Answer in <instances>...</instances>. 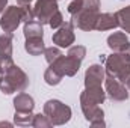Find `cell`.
Listing matches in <instances>:
<instances>
[{"instance_id": "cell-1", "label": "cell", "mask_w": 130, "mask_h": 128, "mask_svg": "<svg viewBox=\"0 0 130 128\" xmlns=\"http://www.w3.org/2000/svg\"><path fill=\"white\" fill-rule=\"evenodd\" d=\"M33 20H35V14H33V6H30V3L29 5H14V6H8L5 12L2 14L0 27L6 33H12L17 30L21 21L27 23Z\"/></svg>"}, {"instance_id": "cell-2", "label": "cell", "mask_w": 130, "mask_h": 128, "mask_svg": "<svg viewBox=\"0 0 130 128\" xmlns=\"http://www.w3.org/2000/svg\"><path fill=\"white\" fill-rule=\"evenodd\" d=\"M98 15H100V0H83L82 8L71 15V24L83 32L95 30Z\"/></svg>"}, {"instance_id": "cell-3", "label": "cell", "mask_w": 130, "mask_h": 128, "mask_svg": "<svg viewBox=\"0 0 130 128\" xmlns=\"http://www.w3.org/2000/svg\"><path fill=\"white\" fill-rule=\"evenodd\" d=\"M29 86L27 74L17 65H14L8 72L0 75V91L6 95L14 92H23Z\"/></svg>"}, {"instance_id": "cell-4", "label": "cell", "mask_w": 130, "mask_h": 128, "mask_svg": "<svg viewBox=\"0 0 130 128\" xmlns=\"http://www.w3.org/2000/svg\"><path fill=\"white\" fill-rule=\"evenodd\" d=\"M104 69L106 72L112 74L113 77H117L120 81L126 84L130 80V50L123 53L113 51L110 56H107Z\"/></svg>"}, {"instance_id": "cell-5", "label": "cell", "mask_w": 130, "mask_h": 128, "mask_svg": "<svg viewBox=\"0 0 130 128\" xmlns=\"http://www.w3.org/2000/svg\"><path fill=\"white\" fill-rule=\"evenodd\" d=\"M44 113L53 125H64L71 119V109L59 99H48L44 104Z\"/></svg>"}, {"instance_id": "cell-6", "label": "cell", "mask_w": 130, "mask_h": 128, "mask_svg": "<svg viewBox=\"0 0 130 128\" xmlns=\"http://www.w3.org/2000/svg\"><path fill=\"white\" fill-rule=\"evenodd\" d=\"M104 86H106V94L109 95L112 101H126L129 98V92H127V88L124 86V83L120 81L117 77H113L109 72H106Z\"/></svg>"}, {"instance_id": "cell-7", "label": "cell", "mask_w": 130, "mask_h": 128, "mask_svg": "<svg viewBox=\"0 0 130 128\" xmlns=\"http://www.w3.org/2000/svg\"><path fill=\"white\" fill-rule=\"evenodd\" d=\"M58 11V0H36L33 6L35 20L41 24H48L50 17Z\"/></svg>"}, {"instance_id": "cell-8", "label": "cell", "mask_w": 130, "mask_h": 128, "mask_svg": "<svg viewBox=\"0 0 130 128\" xmlns=\"http://www.w3.org/2000/svg\"><path fill=\"white\" fill-rule=\"evenodd\" d=\"M80 63H82V60H77V59H74V57H71V56H64V54H61L53 63H50V66H53L62 77L67 75V77H73V75H76L77 72H79V69H80Z\"/></svg>"}, {"instance_id": "cell-9", "label": "cell", "mask_w": 130, "mask_h": 128, "mask_svg": "<svg viewBox=\"0 0 130 128\" xmlns=\"http://www.w3.org/2000/svg\"><path fill=\"white\" fill-rule=\"evenodd\" d=\"M74 39H76V36H74V26L71 24V21L70 23H64L58 29V32L53 35V38H52L53 44L61 47V48H70L71 44H74Z\"/></svg>"}, {"instance_id": "cell-10", "label": "cell", "mask_w": 130, "mask_h": 128, "mask_svg": "<svg viewBox=\"0 0 130 128\" xmlns=\"http://www.w3.org/2000/svg\"><path fill=\"white\" fill-rule=\"evenodd\" d=\"M106 77V69L101 65H91L85 72V88L88 86H101Z\"/></svg>"}, {"instance_id": "cell-11", "label": "cell", "mask_w": 130, "mask_h": 128, "mask_svg": "<svg viewBox=\"0 0 130 128\" xmlns=\"http://www.w3.org/2000/svg\"><path fill=\"white\" fill-rule=\"evenodd\" d=\"M107 45H109V48L112 51H118V53L130 50V41H129V38L126 36V33H123V32L112 33L107 38Z\"/></svg>"}, {"instance_id": "cell-12", "label": "cell", "mask_w": 130, "mask_h": 128, "mask_svg": "<svg viewBox=\"0 0 130 128\" xmlns=\"http://www.w3.org/2000/svg\"><path fill=\"white\" fill-rule=\"evenodd\" d=\"M115 27H118V20H117L115 14L104 12V14L98 15V20H97V23H95V30L104 32V30H112Z\"/></svg>"}, {"instance_id": "cell-13", "label": "cell", "mask_w": 130, "mask_h": 128, "mask_svg": "<svg viewBox=\"0 0 130 128\" xmlns=\"http://www.w3.org/2000/svg\"><path fill=\"white\" fill-rule=\"evenodd\" d=\"M14 107L15 110H20V112H32L35 107V101L30 95L21 92L14 98Z\"/></svg>"}, {"instance_id": "cell-14", "label": "cell", "mask_w": 130, "mask_h": 128, "mask_svg": "<svg viewBox=\"0 0 130 128\" xmlns=\"http://www.w3.org/2000/svg\"><path fill=\"white\" fill-rule=\"evenodd\" d=\"M24 48H26V51H27L30 56L44 54V50H45L44 39H42V38H30V39H26Z\"/></svg>"}, {"instance_id": "cell-15", "label": "cell", "mask_w": 130, "mask_h": 128, "mask_svg": "<svg viewBox=\"0 0 130 128\" xmlns=\"http://www.w3.org/2000/svg\"><path fill=\"white\" fill-rule=\"evenodd\" d=\"M23 33L26 36V39H30V38H42L44 36V30H42V24L39 21H27L24 23V29Z\"/></svg>"}, {"instance_id": "cell-16", "label": "cell", "mask_w": 130, "mask_h": 128, "mask_svg": "<svg viewBox=\"0 0 130 128\" xmlns=\"http://www.w3.org/2000/svg\"><path fill=\"white\" fill-rule=\"evenodd\" d=\"M115 15H117V20H118V26L124 32L130 33V6L120 9L118 12H115Z\"/></svg>"}, {"instance_id": "cell-17", "label": "cell", "mask_w": 130, "mask_h": 128, "mask_svg": "<svg viewBox=\"0 0 130 128\" xmlns=\"http://www.w3.org/2000/svg\"><path fill=\"white\" fill-rule=\"evenodd\" d=\"M32 121H33V115L32 112H20L15 110L14 115V124L18 127H32Z\"/></svg>"}, {"instance_id": "cell-18", "label": "cell", "mask_w": 130, "mask_h": 128, "mask_svg": "<svg viewBox=\"0 0 130 128\" xmlns=\"http://www.w3.org/2000/svg\"><path fill=\"white\" fill-rule=\"evenodd\" d=\"M0 56H12V33L0 35Z\"/></svg>"}, {"instance_id": "cell-19", "label": "cell", "mask_w": 130, "mask_h": 128, "mask_svg": "<svg viewBox=\"0 0 130 128\" xmlns=\"http://www.w3.org/2000/svg\"><path fill=\"white\" fill-rule=\"evenodd\" d=\"M44 80H45V83H47L48 86H56V84L61 83L62 75H61L53 66H48V68L45 69V72H44Z\"/></svg>"}, {"instance_id": "cell-20", "label": "cell", "mask_w": 130, "mask_h": 128, "mask_svg": "<svg viewBox=\"0 0 130 128\" xmlns=\"http://www.w3.org/2000/svg\"><path fill=\"white\" fill-rule=\"evenodd\" d=\"M52 125H53V124H52V121L45 116V113H44V115H41V113L33 115L32 127H35V128H48V127H52Z\"/></svg>"}, {"instance_id": "cell-21", "label": "cell", "mask_w": 130, "mask_h": 128, "mask_svg": "<svg viewBox=\"0 0 130 128\" xmlns=\"http://www.w3.org/2000/svg\"><path fill=\"white\" fill-rule=\"evenodd\" d=\"M68 56H71L77 60H83L85 56H86V48L83 45H73L68 50Z\"/></svg>"}, {"instance_id": "cell-22", "label": "cell", "mask_w": 130, "mask_h": 128, "mask_svg": "<svg viewBox=\"0 0 130 128\" xmlns=\"http://www.w3.org/2000/svg\"><path fill=\"white\" fill-rule=\"evenodd\" d=\"M62 53H61V50L58 48V47H48V48H45L44 50V56H45V60H47V63H53L59 56H61Z\"/></svg>"}, {"instance_id": "cell-23", "label": "cell", "mask_w": 130, "mask_h": 128, "mask_svg": "<svg viewBox=\"0 0 130 128\" xmlns=\"http://www.w3.org/2000/svg\"><path fill=\"white\" fill-rule=\"evenodd\" d=\"M14 65L15 63L12 60V56H0V75L8 72Z\"/></svg>"}, {"instance_id": "cell-24", "label": "cell", "mask_w": 130, "mask_h": 128, "mask_svg": "<svg viewBox=\"0 0 130 128\" xmlns=\"http://www.w3.org/2000/svg\"><path fill=\"white\" fill-rule=\"evenodd\" d=\"M62 24H64V17H62L61 11H58V12H55V14L50 17V20H48V26H50L52 29H59Z\"/></svg>"}, {"instance_id": "cell-25", "label": "cell", "mask_w": 130, "mask_h": 128, "mask_svg": "<svg viewBox=\"0 0 130 128\" xmlns=\"http://www.w3.org/2000/svg\"><path fill=\"white\" fill-rule=\"evenodd\" d=\"M82 5H83V0H73L70 5H68V12L73 15V14H76L80 8H82Z\"/></svg>"}, {"instance_id": "cell-26", "label": "cell", "mask_w": 130, "mask_h": 128, "mask_svg": "<svg viewBox=\"0 0 130 128\" xmlns=\"http://www.w3.org/2000/svg\"><path fill=\"white\" fill-rule=\"evenodd\" d=\"M6 5H8V0H0V14H3Z\"/></svg>"}, {"instance_id": "cell-27", "label": "cell", "mask_w": 130, "mask_h": 128, "mask_svg": "<svg viewBox=\"0 0 130 128\" xmlns=\"http://www.w3.org/2000/svg\"><path fill=\"white\" fill-rule=\"evenodd\" d=\"M30 2H32V0H17L18 5H29Z\"/></svg>"}, {"instance_id": "cell-28", "label": "cell", "mask_w": 130, "mask_h": 128, "mask_svg": "<svg viewBox=\"0 0 130 128\" xmlns=\"http://www.w3.org/2000/svg\"><path fill=\"white\" fill-rule=\"evenodd\" d=\"M126 84H127V88H129V89H130V80H129V81H127V83H126Z\"/></svg>"}]
</instances>
